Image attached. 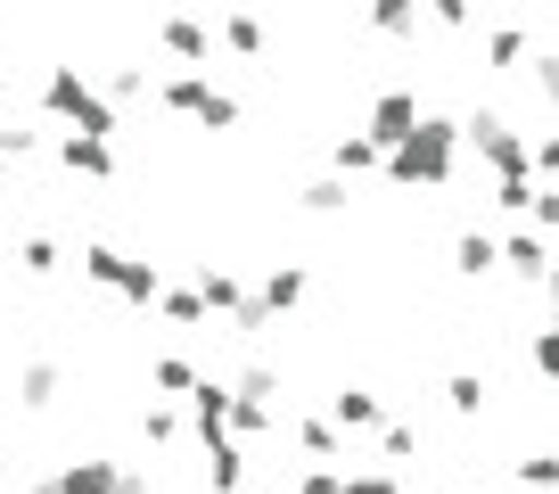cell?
<instances>
[{
    "instance_id": "cell-1",
    "label": "cell",
    "mask_w": 559,
    "mask_h": 494,
    "mask_svg": "<svg viewBox=\"0 0 559 494\" xmlns=\"http://www.w3.org/2000/svg\"><path fill=\"white\" fill-rule=\"evenodd\" d=\"M453 157H461V116H419V132L379 165L395 190H444L453 181Z\"/></svg>"
},
{
    "instance_id": "cell-2",
    "label": "cell",
    "mask_w": 559,
    "mask_h": 494,
    "mask_svg": "<svg viewBox=\"0 0 559 494\" xmlns=\"http://www.w3.org/2000/svg\"><path fill=\"white\" fill-rule=\"evenodd\" d=\"M41 116H58L67 132H83V141H116V107L99 99V83H91L83 67H50L41 74Z\"/></svg>"
},
{
    "instance_id": "cell-3",
    "label": "cell",
    "mask_w": 559,
    "mask_h": 494,
    "mask_svg": "<svg viewBox=\"0 0 559 494\" xmlns=\"http://www.w3.org/2000/svg\"><path fill=\"white\" fill-rule=\"evenodd\" d=\"M461 141L493 165V181H535V174H526V141L510 132L502 107H469V116H461Z\"/></svg>"
},
{
    "instance_id": "cell-4",
    "label": "cell",
    "mask_w": 559,
    "mask_h": 494,
    "mask_svg": "<svg viewBox=\"0 0 559 494\" xmlns=\"http://www.w3.org/2000/svg\"><path fill=\"white\" fill-rule=\"evenodd\" d=\"M157 107L206 124V132H230V124H239V99H230L223 83H206V74H165V83H157Z\"/></svg>"
},
{
    "instance_id": "cell-5",
    "label": "cell",
    "mask_w": 559,
    "mask_h": 494,
    "mask_svg": "<svg viewBox=\"0 0 559 494\" xmlns=\"http://www.w3.org/2000/svg\"><path fill=\"white\" fill-rule=\"evenodd\" d=\"M419 116H428V107H419V91H412V83H386L379 99H370V124H362V132L379 141V157H395V149L419 132Z\"/></svg>"
},
{
    "instance_id": "cell-6",
    "label": "cell",
    "mask_w": 559,
    "mask_h": 494,
    "mask_svg": "<svg viewBox=\"0 0 559 494\" xmlns=\"http://www.w3.org/2000/svg\"><path fill=\"white\" fill-rule=\"evenodd\" d=\"M502 264H510V272H519V281H526V289H543V281H551V264H559V247H551V239H543V231H535V223H519V231H510V239H502Z\"/></svg>"
},
{
    "instance_id": "cell-7",
    "label": "cell",
    "mask_w": 559,
    "mask_h": 494,
    "mask_svg": "<svg viewBox=\"0 0 559 494\" xmlns=\"http://www.w3.org/2000/svg\"><path fill=\"white\" fill-rule=\"evenodd\" d=\"M58 165L74 181H116V141H83V132H58Z\"/></svg>"
},
{
    "instance_id": "cell-8",
    "label": "cell",
    "mask_w": 559,
    "mask_h": 494,
    "mask_svg": "<svg viewBox=\"0 0 559 494\" xmlns=\"http://www.w3.org/2000/svg\"><path fill=\"white\" fill-rule=\"evenodd\" d=\"M305 297H313V272H305V264H272V272H263V289H255V305H263V314H297V305Z\"/></svg>"
},
{
    "instance_id": "cell-9",
    "label": "cell",
    "mask_w": 559,
    "mask_h": 494,
    "mask_svg": "<svg viewBox=\"0 0 559 494\" xmlns=\"http://www.w3.org/2000/svg\"><path fill=\"white\" fill-rule=\"evenodd\" d=\"M190 289L206 297V314H223V321H239V305L255 297V289H247L239 272H223V264H198V281H190Z\"/></svg>"
},
{
    "instance_id": "cell-10",
    "label": "cell",
    "mask_w": 559,
    "mask_h": 494,
    "mask_svg": "<svg viewBox=\"0 0 559 494\" xmlns=\"http://www.w3.org/2000/svg\"><path fill=\"white\" fill-rule=\"evenodd\" d=\"M190 421H198V445L230 437V379H198L190 388Z\"/></svg>"
},
{
    "instance_id": "cell-11",
    "label": "cell",
    "mask_w": 559,
    "mask_h": 494,
    "mask_svg": "<svg viewBox=\"0 0 559 494\" xmlns=\"http://www.w3.org/2000/svg\"><path fill=\"white\" fill-rule=\"evenodd\" d=\"M379 141H370V132H337V141H330V174L337 181H362V174H379Z\"/></svg>"
},
{
    "instance_id": "cell-12",
    "label": "cell",
    "mask_w": 559,
    "mask_h": 494,
    "mask_svg": "<svg viewBox=\"0 0 559 494\" xmlns=\"http://www.w3.org/2000/svg\"><path fill=\"white\" fill-rule=\"evenodd\" d=\"M116 470H123V461H58L50 494H116Z\"/></svg>"
},
{
    "instance_id": "cell-13",
    "label": "cell",
    "mask_w": 559,
    "mask_h": 494,
    "mask_svg": "<svg viewBox=\"0 0 559 494\" xmlns=\"http://www.w3.org/2000/svg\"><path fill=\"white\" fill-rule=\"evenodd\" d=\"M157 42L181 58V67H206V58H214V25H198V17H165Z\"/></svg>"
},
{
    "instance_id": "cell-14",
    "label": "cell",
    "mask_w": 559,
    "mask_h": 494,
    "mask_svg": "<svg viewBox=\"0 0 559 494\" xmlns=\"http://www.w3.org/2000/svg\"><path fill=\"white\" fill-rule=\"evenodd\" d=\"M330 428H337V437H346V428H370V437H379L386 412H379V396H370V388H337L330 396Z\"/></svg>"
},
{
    "instance_id": "cell-15",
    "label": "cell",
    "mask_w": 559,
    "mask_h": 494,
    "mask_svg": "<svg viewBox=\"0 0 559 494\" xmlns=\"http://www.w3.org/2000/svg\"><path fill=\"white\" fill-rule=\"evenodd\" d=\"M206 486L214 494H239L247 486V445L239 437H206Z\"/></svg>"
},
{
    "instance_id": "cell-16",
    "label": "cell",
    "mask_w": 559,
    "mask_h": 494,
    "mask_svg": "<svg viewBox=\"0 0 559 494\" xmlns=\"http://www.w3.org/2000/svg\"><path fill=\"white\" fill-rule=\"evenodd\" d=\"M58 388H67V370H58L50 354H34V363L17 370V404H25V412H50V404H58Z\"/></svg>"
},
{
    "instance_id": "cell-17",
    "label": "cell",
    "mask_w": 559,
    "mask_h": 494,
    "mask_svg": "<svg viewBox=\"0 0 559 494\" xmlns=\"http://www.w3.org/2000/svg\"><path fill=\"white\" fill-rule=\"evenodd\" d=\"M493 264H502V239H493V231H461L453 239V272L461 281H486Z\"/></svg>"
},
{
    "instance_id": "cell-18",
    "label": "cell",
    "mask_w": 559,
    "mask_h": 494,
    "mask_svg": "<svg viewBox=\"0 0 559 494\" xmlns=\"http://www.w3.org/2000/svg\"><path fill=\"white\" fill-rule=\"evenodd\" d=\"M486 404H493V379H486V370H453V379H444V412H453V421H477Z\"/></svg>"
},
{
    "instance_id": "cell-19",
    "label": "cell",
    "mask_w": 559,
    "mask_h": 494,
    "mask_svg": "<svg viewBox=\"0 0 559 494\" xmlns=\"http://www.w3.org/2000/svg\"><path fill=\"white\" fill-rule=\"evenodd\" d=\"M510 486H519V494H559V454H526V461H510Z\"/></svg>"
},
{
    "instance_id": "cell-20",
    "label": "cell",
    "mask_w": 559,
    "mask_h": 494,
    "mask_svg": "<svg viewBox=\"0 0 559 494\" xmlns=\"http://www.w3.org/2000/svg\"><path fill=\"white\" fill-rule=\"evenodd\" d=\"M99 99H107V107H116V116H123V107H140V99H148V74H140V67H107Z\"/></svg>"
},
{
    "instance_id": "cell-21",
    "label": "cell",
    "mask_w": 559,
    "mask_h": 494,
    "mask_svg": "<svg viewBox=\"0 0 559 494\" xmlns=\"http://www.w3.org/2000/svg\"><path fill=\"white\" fill-rule=\"evenodd\" d=\"M123 264H132V256H123V247H107V239H91V247H83V281H99V289H116V281H123Z\"/></svg>"
},
{
    "instance_id": "cell-22",
    "label": "cell",
    "mask_w": 559,
    "mask_h": 494,
    "mask_svg": "<svg viewBox=\"0 0 559 494\" xmlns=\"http://www.w3.org/2000/svg\"><path fill=\"white\" fill-rule=\"evenodd\" d=\"M17 272H34V281L58 272V239H50V231H25V239H17Z\"/></svg>"
},
{
    "instance_id": "cell-23",
    "label": "cell",
    "mask_w": 559,
    "mask_h": 494,
    "mask_svg": "<svg viewBox=\"0 0 559 494\" xmlns=\"http://www.w3.org/2000/svg\"><path fill=\"white\" fill-rule=\"evenodd\" d=\"M263 428H280V412L255 396H230V437H263Z\"/></svg>"
},
{
    "instance_id": "cell-24",
    "label": "cell",
    "mask_w": 559,
    "mask_h": 494,
    "mask_svg": "<svg viewBox=\"0 0 559 494\" xmlns=\"http://www.w3.org/2000/svg\"><path fill=\"white\" fill-rule=\"evenodd\" d=\"M148 388H165V396H190V388H198V370L181 363V354H157V363H148Z\"/></svg>"
},
{
    "instance_id": "cell-25",
    "label": "cell",
    "mask_w": 559,
    "mask_h": 494,
    "mask_svg": "<svg viewBox=\"0 0 559 494\" xmlns=\"http://www.w3.org/2000/svg\"><path fill=\"white\" fill-rule=\"evenodd\" d=\"M526 50H535V42H526L519 25H493V34H486V58H493V67H526Z\"/></svg>"
},
{
    "instance_id": "cell-26",
    "label": "cell",
    "mask_w": 559,
    "mask_h": 494,
    "mask_svg": "<svg viewBox=\"0 0 559 494\" xmlns=\"http://www.w3.org/2000/svg\"><path fill=\"white\" fill-rule=\"evenodd\" d=\"M346 207H354V181H337V174L305 190V214H346Z\"/></svg>"
},
{
    "instance_id": "cell-27",
    "label": "cell",
    "mask_w": 559,
    "mask_h": 494,
    "mask_svg": "<svg viewBox=\"0 0 559 494\" xmlns=\"http://www.w3.org/2000/svg\"><path fill=\"white\" fill-rule=\"evenodd\" d=\"M412 454H419V428H412V421H386V428H379V461L395 470V461H412Z\"/></svg>"
},
{
    "instance_id": "cell-28",
    "label": "cell",
    "mask_w": 559,
    "mask_h": 494,
    "mask_svg": "<svg viewBox=\"0 0 559 494\" xmlns=\"http://www.w3.org/2000/svg\"><path fill=\"white\" fill-rule=\"evenodd\" d=\"M165 321H181V330H198V321H206V297H198V289H165Z\"/></svg>"
},
{
    "instance_id": "cell-29",
    "label": "cell",
    "mask_w": 559,
    "mask_h": 494,
    "mask_svg": "<svg viewBox=\"0 0 559 494\" xmlns=\"http://www.w3.org/2000/svg\"><path fill=\"white\" fill-rule=\"evenodd\" d=\"M526 363H535L543 379H559V321H543V330L526 338Z\"/></svg>"
},
{
    "instance_id": "cell-30",
    "label": "cell",
    "mask_w": 559,
    "mask_h": 494,
    "mask_svg": "<svg viewBox=\"0 0 559 494\" xmlns=\"http://www.w3.org/2000/svg\"><path fill=\"white\" fill-rule=\"evenodd\" d=\"M214 42H230L239 58H263V25H255V17H230V25H214Z\"/></svg>"
},
{
    "instance_id": "cell-31",
    "label": "cell",
    "mask_w": 559,
    "mask_h": 494,
    "mask_svg": "<svg viewBox=\"0 0 559 494\" xmlns=\"http://www.w3.org/2000/svg\"><path fill=\"white\" fill-rule=\"evenodd\" d=\"M0 157H9V165L41 157V132H34V124H0Z\"/></svg>"
},
{
    "instance_id": "cell-32",
    "label": "cell",
    "mask_w": 559,
    "mask_h": 494,
    "mask_svg": "<svg viewBox=\"0 0 559 494\" xmlns=\"http://www.w3.org/2000/svg\"><path fill=\"white\" fill-rule=\"evenodd\" d=\"M346 494H412L403 470H346Z\"/></svg>"
},
{
    "instance_id": "cell-33",
    "label": "cell",
    "mask_w": 559,
    "mask_h": 494,
    "mask_svg": "<svg viewBox=\"0 0 559 494\" xmlns=\"http://www.w3.org/2000/svg\"><path fill=\"white\" fill-rule=\"evenodd\" d=\"M140 437H148V445H174L181 437V412L174 404H148V412H140Z\"/></svg>"
},
{
    "instance_id": "cell-34",
    "label": "cell",
    "mask_w": 559,
    "mask_h": 494,
    "mask_svg": "<svg viewBox=\"0 0 559 494\" xmlns=\"http://www.w3.org/2000/svg\"><path fill=\"white\" fill-rule=\"evenodd\" d=\"M493 207H502V214H519V223H526V207H535V181H493Z\"/></svg>"
},
{
    "instance_id": "cell-35",
    "label": "cell",
    "mask_w": 559,
    "mask_h": 494,
    "mask_svg": "<svg viewBox=\"0 0 559 494\" xmlns=\"http://www.w3.org/2000/svg\"><path fill=\"white\" fill-rule=\"evenodd\" d=\"M297 494H346V470H313V461H305V478H297Z\"/></svg>"
},
{
    "instance_id": "cell-36",
    "label": "cell",
    "mask_w": 559,
    "mask_h": 494,
    "mask_svg": "<svg viewBox=\"0 0 559 494\" xmlns=\"http://www.w3.org/2000/svg\"><path fill=\"white\" fill-rule=\"evenodd\" d=\"M526 223H535L543 239H551V231H559V190H535V207H526Z\"/></svg>"
},
{
    "instance_id": "cell-37",
    "label": "cell",
    "mask_w": 559,
    "mask_h": 494,
    "mask_svg": "<svg viewBox=\"0 0 559 494\" xmlns=\"http://www.w3.org/2000/svg\"><path fill=\"white\" fill-rule=\"evenodd\" d=\"M370 25H379V34H419V9H395V0H386Z\"/></svg>"
},
{
    "instance_id": "cell-38",
    "label": "cell",
    "mask_w": 559,
    "mask_h": 494,
    "mask_svg": "<svg viewBox=\"0 0 559 494\" xmlns=\"http://www.w3.org/2000/svg\"><path fill=\"white\" fill-rule=\"evenodd\" d=\"M535 91L559 107V50H543V58H535Z\"/></svg>"
},
{
    "instance_id": "cell-39",
    "label": "cell",
    "mask_w": 559,
    "mask_h": 494,
    "mask_svg": "<svg viewBox=\"0 0 559 494\" xmlns=\"http://www.w3.org/2000/svg\"><path fill=\"white\" fill-rule=\"evenodd\" d=\"M116 494H148V470H140V461H123V470H116Z\"/></svg>"
},
{
    "instance_id": "cell-40",
    "label": "cell",
    "mask_w": 559,
    "mask_h": 494,
    "mask_svg": "<svg viewBox=\"0 0 559 494\" xmlns=\"http://www.w3.org/2000/svg\"><path fill=\"white\" fill-rule=\"evenodd\" d=\"M543 297H551V321H559V264H551V281H543Z\"/></svg>"
},
{
    "instance_id": "cell-41",
    "label": "cell",
    "mask_w": 559,
    "mask_h": 494,
    "mask_svg": "<svg viewBox=\"0 0 559 494\" xmlns=\"http://www.w3.org/2000/svg\"><path fill=\"white\" fill-rule=\"evenodd\" d=\"M0 181H9V157H0Z\"/></svg>"
},
{
    "instance_id": "cell-42",
    "label": "cell",
    "mask_w": 559,
    "mask_h": 494,
    "mask_svg": "<svg viewBox=\"0 0 559 494\" xmlns=\"http://www.w3.org/2000/svg\"><path fill=\"white\" fill-rule=\"evenodd\" d=\"M0 74H9V58H0Z\"/></svg>"
},
{
    "instance_id": "cell-43",
    "label": "cell",
    "mask_w": 559,
    "mask_h": 494,
    "mask_svg": "<svg viewBox=\"0 0 559 494\" xmlns=\"http://www.w3.org/2000/svg\"><path fill=\"white\" fill-rule=\"evenodd\" d=\"M9 494H25V486H9Z\"/></svg>"
}]
</instances>
